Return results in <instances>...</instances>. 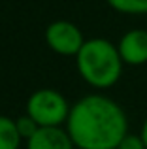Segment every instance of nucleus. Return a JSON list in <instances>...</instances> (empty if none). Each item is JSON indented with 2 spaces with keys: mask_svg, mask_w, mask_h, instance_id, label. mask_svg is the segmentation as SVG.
<instances>
[{
  "mask_svg": "<svg viewBox=\"0 0 147 149\" xmlns=\"http://www.w3.org/2000/svg\"><path fill=\"white\" fill-rule=\"evenodd\" d=\"M66 132L79 149H117L128 134V119L115 100L87 95L70 108Z\"/></svg>",
  "mask_w": 147,
  "mask_h": 149,
  "instance_id": "1",
  "label": "nucleus"
},
{
  "mask_svg": "<svg viewBox=\"0 0 147 149\" xmlns=\"http://www.w3.org/2000/svg\"><path fill=\"white\" fill-rule=\"evenodd\" d=\"M76 62L81 77L96 89H107L115 85L125 64L117 45L106 38L85 40L83 47L76 55Z\"/></svg>",
  "mask_w": 147,
  "mask_h": 149,
  "instance_id": "2",
  "label": "nucleus"
},
{
  "mask_svg": "<svg viewBox=\"0 0 147 149\" xmlns=\"http://www.w3.org/2000/svg\"><path fill=\"white\" fill-rule=\"evenodd\" d=\"M26 115L36 121L38 127H60L68 121L70 106L59 91L40 89L30 95L26 102Z\"/></svg>",
  "mask_w": 147,
  "mask_h": 149,
  "instance_id": "3",
  "label": "nucleus"
},
{
  "mask_svg": "<svg viewBox=\"0 0 147 149\" xmlns=\"http://www.w3.org/2000/svg\"><path fill=\"white\" fill-rule=\"evenodd\" d=\"M45 42L59 55H77L85 40L81 30L70 21H55L45 30Z\"/></svg>",
  "mask_w": 147,
  "mask_h": 149,
  "instance_id": "4",
  "label": "nucleus"
},
{
  "mask_svg": "<svg viewBox=\"0 0 147 149\" xmlns=\"http://www.w3.org/2000/svg\"><path fill=\"white\" fill-rule=\"evenodd\" d=\"M123 62L128 66L147 64V30L132 29L121 36L117 44Z\"/></svg>",
  "mask_w": 147,
  "mask_h": 149,
  "instance_id": "5",
  "label": "nucleus"
},
{
  "mask_svg": "<svg viewBox=\"0 0 147 149\" xmlns=\"http://www.w3.org/2000/svg\"><path fill=\"white\" fill-rule=\"evenodd\" d=\"M70 134L60 127H42L26 140V149H74Z\"/></svg>",
  "mask_w": 147,
  "mask_h": 149,
  "instance_id": "6",
  "label": "nucleus"
},
{
  "mask_svg": "<svg viewBox=\"0 0 147 149\" xmlns=\"http://www.w3.org/2000/svg\"><path fill=\"white\" fill-rule=\"evenodd\" d=\"M21 134L17 130L15 119L0 115V149H19Z\"/></svg>",
  "mask_w": 147,
  "mask_h": 149,
  "instance_id": "7",
  "label": "nucleus"
},
{
  "mask_svg": "<svg viewBox=\"0 0 147 149\" xmlns=\"http://www.w3.org/2000/svg\"><path fill=\"white\" fill-rule=\"evenodd\" d=\"M107 4L119 13H126V15L147 13V0H107Z\"/></svg>",
  "mask_w": 147,
  "mask_h": 149,
  "instance_id": "8",
  "label": "nucleus"
},
{
  "mask_svg": "<svg viewBox=\"0 0 147 149\" xmlns=\"http://www.w3.org/2000/svg\"><path fill=\"white\" fill-rule=\"evenodd\" d=\"M15 125H17V130H19V134H21V138H26V140L32 138V136L36 134V130L40 128L36 125V121L28 115H23V117H19V119H15Z\"/></svg>",
  "mask_w": 147,
  "mask_h": 149,
  "instance_id": "9",
  "label": "nucleus"
},
{
  "mask_svg": "<svg viewBox=\"0 0 147 149\" xmlns=\"http://www.w3.org/2000/svg\"><path fill=\"white\" fill-rule=\"evenodd\" d=\"M117 149H147V147H145V143H144V140H141L140 134H130L128 132V134L121 140V143H119Z\"/></svg>",
  "mask_w": 147,
  "mask_h": 149,
  "instance_id": "10",
  "label": "nucleus"
},
{
  "mask_svg": "<svg viewBox=\"0 0 147 149\" xmlns=\"http://www.w3.org/2000/svg\"><path fill=\"white\" fill-rule=\"evenodd\" d=\"M140 136H141V140H144V143H145V147H147V119L144 121V125H141Z\"/></svg>",
  "mask_w": 147,
  "mask_h": 149,
  "instance_id": "11",
  "label": "nucleus"
}]
</instances>
